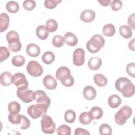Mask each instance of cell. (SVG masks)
Here are the masks:
<instances>
[{
  "mask_svg": "<svg viewBox=\"0 0 135 135\" xmlns=\"http://www.w3.org/2000/svg\"><path fill=\"white\" fill-rule=\"evenodd\" d=\"M23 7L27 11L33 10L36 6V3L33 0H25L23 3Z\"/></svg>",
  "mask_w": 135,
  "mask_h": 135,
  "instance_id": "ab89813d",
  "label": "cell"
},
{
  "mask_svg": "<svg viewBox=\"0 0 135 135\" xmlns=\"http://www.w3.org/2000/svg\"><path fill=\"white\" fill-rule=\"evenodd\" d=\"M22 120L21 122L20 129L22 130H25L29 128L30 126V121L27 117L23 115H21Z\"/></svg>",
  "mask_w": 135,
  "mask_h": 135,
  "instance_id": "b9f144b4",
  "label": "cell"
},
{
  "mask_svg": "<svg viewBox=\"0 0 135 135\" xmlns=\"http://www.w3.org/2000/svg\"><path fill=\"white\" fill-rule=\"evenodd\" d=\"M115 33V28L112 24H107L104 25L102 29L103 34L107 37L113 36Z\"/></svg>",
  "mask_w": 135,
  "mask_h": 135,
  "instance_id": "d4e9b609",
  "label": "cell"
},
{
  "mask_svg": "<svg viewBox=\"0 0 135 135\" xmlns=\"http://www.w3.org/2000/svg\"><path fill=\"white\" fill-rule=\"evenodd\" d=\"M10 56V52L8 49L5 46H1L0 47V62L6 60Z\"/></svg>",
  "mask_w": 135,
  "mask_h": 135,
  "instance_id": "74e56055",
  "label": "cell"
},
{
  "mask_svg": "<svg viewBox=\"0 0 135 135\" xmlns=\"http://www.w3.org/2000/svg\"><path fill=\"white\" fill-rule=\"evenodd\" d=\"M8 118L9 121L15 124H20L22 120V116L18 113H9Z\"/></svg>",
  "mask_w": 135,
  "mask_h": 135,
  "instance_id": "e575fe53",
  "label": "cell"
},
{
  "mask_svg": "<svg viewBox=\"0 0 135 135\" xmlns=\"http://www.w3.org/2000/svg\"><path fill=\"white\" fill-rule=\"evenodd\" d=\"M62 1L59 0H45L44 1V6L46 8L51 9L55 8Z\"/></svg>",
  "mask_w": 135,
  "mask_h": 135,
  "instance_id": "f35d334b",
  "label": "cell"
},
{
  "mask_svg": "<svg viewBox=\"0 0 135 135\" xmlns=\"http://www.w3.org/2000/svg\"><path fill=\"white\" fill-rule=\"evenodd\" d=\"M13 83L17 89L28 88V82L25 75L21 72L16 73L13 75Z\"/></svg>",
  "mask_w": 135,
  "mask_h": 135,
  "instance_id": "9c48e42d",
  "label": "cell"
},
{
  "mask_svg": "<svg viewBox=\"0 0 135 135\" xmlns=\"http://www.w3.org/2000/svg\"><path fill=\"white\" fill-rule=\"evenodd\" d=\"M101 59L98 57H91L88 62V66L89 68L92 70H98L101 67Z\"/></svg>",
  "mask_w": 135,
  "mask_h": 135,
  "instance_id": "ac0fdd59",
  "label": "cell"
},
{
  "mask_svg": "<svg viewBox=\"0 0 135 135\" xmlns=\"http://www.w3.org/2000/svg\"><path fill=\"white\" fill-rule=\"evenodd\" d=\"M93 80L94 83L99 87L105 86L108 83V80L104 75L98 73L94 75Z\"/></svg>",
  "mask_w": 135,
  "mask_h": 135,
  "instance_id": "44dd1931",
  "label": "cell"
},
{
  "mask_svg": "<svg viewBox=\"0 0 135 135\" xmlns=\"http://www.w3.org/2000/svg\"><path fill=\"white\" fill-rule=\"evenodd\" d=\"M52 43L55 47H61L64 43V37L60 35H56L52 38Z\"/></svg>",
  "mask_w": 135,
  "mask_h": 135,
  "instance_id": "d590c367",
  "label": "cell"
},
{
  "mask_svg": "<svg viewBox=\"0 0 135 135\" xmlns=\"http://www.w3.org/2000/svg\"><path fill=\"white\" fill-rule=\"evenodd\" d=\"M75 135H90V133L85 129L81 128H78L75 130L74 132Z\"/></svg>",
  "mask_w": 135,
  "mask_h": 135,
  "instance_id": "f6af8a7d",
  "label": "cell"
},
{
  "mask_svg": "<svg viewBox=\"0 0 135 135\" xmlns=\"http://www.w3.org/2000/svg\"><path fill=\"white\" fill-rule=\"evenodd\" d=\"M26 70L28 73L33 77L40 76L43 73V67L36 61H30L26 66Z\"/></svg>",
  "mask_w": 135,
  "mask_h": 135,
  "instance_id": "ba28073f",
  "label": "cell"
},
{
  "mask_svg": "<svg viewBox=\"0 0 135 135\" xmlns=\"http://www.w3.org/2000/svg\"><path fill=\"white\" fill-rule=\"evenodd\" d=\"M83 95L84 98L88 100H93L97 95V92L94 87L92 86H86L83 90Z\"/></svg>",
  "mask_w": 135,
  "mask_h": 135,
  "instance_id": "2e32d148",
  "label": "cell"
},
{
  "mask_svg": "<svg viewBox=\"0 0 135 135\" xmlns=\"http://www.w3.org/2000/svg\"><path fill=\"white\" fill-rule=\"evenodd\" d=\"M26 52L30 56L36 57L40 55L41 50L37 44L35 43H30L27 45Z\"/></svg>",
  "mask_w": 135,
  "mask_h": 135,
  "instance_id": "5bb4252c",
  "label": "cell"
},
{
  "mask_svg": "<svg viewBox=\"0 0 135 135\" xmlns=\"http://www.w3.org/2000/svg\"><path fill=\"white\" fill-rule=\"evenodd\" d=\"M126 70L127 73L132 78H134L135 76V69H134V63H130L128 64L126 66Z\"/></svg>",
  "mask_w": 135,
  "mask_h": 135,
  "instance_id": "7bdbcfd3",
  "label": "cell"
},
{
  "mask_svg": "<svg viewBox=\"0 0 135 135\" xmlns=\"http://www.w3.org/2000/svg\"><path fill=\"white\" fill-rule=\"evenodd\" d=\"M35 100L37 104H43L50 107L51 100L45 92L42 90H37L35 92Z\"/></svg>",
  "mask_w": 135,
  "mask_h": 135,
  "instance_id": "8fae6325",
  "label": "cell"
},
{
  "mask_svg": "<svg viewBox=\"0 0 135 135\" xmlns=\"http://www.w3.org/2000/svg\"><path fill=\"white\" fill-rule=\"evenodd\" d=\"M6 8L8 12L11 13H16L19 10L18 3L14 1H11L7 3Z\"/></svg>",
  "mask_w": 135,
  "mask_h": 135,
  "instance_id": "f1b7e54d",
  "label": "cell"
},
{
  "mask_svg": "<svg viewBox=\"0 0 135 135\" xmlns=\"http://www.w3.org/2000/svg\"><path fill=\"white\" fill-rule=\"evenodd\" d=\"M49 107L43 104H32L29 106L27 110V114L34 119H37L47 113Z\"/></svg>",
  "mask_w": 135,
  "mask_h": 135,
  "instance_id": "5b68a950",
  "label": "cell"
},
{
  "mask_svg": "<svg viewBox=\"0 0 135 135\" xmlns=\"http://www.w3.org/2000/svg\"><path fill=\"white\" fill-rule=\"evenodd\" d=\"M6 38L7 41L8 42V44L15 43L20 41L18 33L13 30L9 31L7 33L6 35Z\"/></svg>",
  "mask_w": 135,
  "mask_h": 135,
  "instance_id": "7402d4cb",
  "label": "cell"
},
{
  "mask_svg": "<svg viewBox=\"0 0 135 135\" xmlns=\"http://www.w3.org/2000/svg\"><path fill=\"white\" fill-rule=\"evenodd\" d=\"M55 60L54 54L51 51H47L44 53L42 56V60L46 64H50Z\"/></svg>",
  "mask_w": 135,
  "mask_h": 135,
  "instance_id": "4316f807",
  "label": "cell"
},
{
  "mask_svg": "<svg viewBox=\"0 0 135 135\" xmlns=\"http://www.w3.org/2000/svg\"><path fill=\"white\" fill-rule=\"evenodd\" d=\"M111 9L114 11L120 10L122 6V2L120 0H113L110 3Z\"/></svg>",
  "mask_w": 135,
  "mask_h": 135,
  "instance_id": "60d3db41",
  "label": "cell"
},
{
  "mask_svg": "<svg viewBox=\"0 0 135 135\" xmlns=\"http://www.w3.org/2000/svg\"><path fill=\"white\" fill-rule=\"evenodd\" d=\"M56 132L59 135H70L71 129L69 126L66 124H62L57 128Z\"/></svg>",
  "mask_w": 135,
  "mask_h": 135,
  "instance_id": "836d02e7",
  "label": "cell"
},
{
  "mask_svg": "<svg viewBox=\"0 0 135 135\" xmlns=\"http://www.w3.org/2000/svg\"><path fill=\"white\" fill-rule=\"evenodd\" d=\"M45 27L48 32L52 33L55 32L57 30L58 27V24L55 20L49 19L46 22Z\"/></svg>",
  "mask_w": 135,
  "mask_h": 135,
  "instance_id": "f546056e",
  "label": "cell"
},
{
  "mask_svg": "<svg viewBox=\"0 0 135 135\" xmlns=\"http://www.w3.org/2000/svg\"><path fill=\"white\" fill-rule=\"evenodd\" d=\"M115 87L117 90L120 92L124 97L129 98L134 94V85L126 77L118 79L115 83Z\"/></svg>",
  "mask_w": 135,
  "mask_h": 135,
  "instance_id": "6da1fadb",
  "label": "cell"
},
{
  "mask_svg": "<svg viewBox=\"0 0 135 135\" xmlns=\"http://www.w3.org/2000/svg\"><path fill=\"white\" fill-rule=\"evenodd\" d=\"M85 61V52L82 48L76 49L73 53V63L78 66L82 65Z\"/></svg>",
  "mask_w": 135,
  "mask_h": 135,
  "instance_id": "30bf717a",
  "label": "cell"
},
{
  "mask_svg": "<svg viewBox=\"0 0 135 135\" xmlns=\"http://www.w3.org/2000/svg\"><path fill=\"white\" fill-rule=\"evenodd\" d=\"M95 17V13L91 9H85L82 12L80 18L83 22L90 23L93 21Z\"/></svg>",
  "mask_w": 135,
  "mask_h": 135,
  "instance_id": "4fadbf2b",
  "label": "cell"
},
{
  "mask_svg": "<svg viewBox=\"0 0 135 135\" xmlns=\"http://www.w3.org/2000/svg\"><path fill=\"white\" fill-rule=\"evenodd\" d=\"M57 80H60L62 84L66 87H70L74 84V79L71 75L70 70L66 66L59 68L55 74Z\"/></svg>",
  "mask_w": 135,
  "mask_h": 135,
  "instance_id": "7a4b0ae2",
  "label": "cell"
},
{
  "mask_svg": "<svg viewBox=\"0 0 135 135\" xmlns=\"http://www.w3.org/2000/svg\"><path fill=\"white\" fill-rule=\"evenodd\" d=\"M64 39L65 43L71 46H75L78 43V38L76 36L71 32L66 33L64 36Z\"/></svg>",
  "mask_w": 135,
  "mask_h": 135,
  "instance_id": "d6986e66",
  "label": "cell"
},
{
  "mask_svg": "<svg viewBox=\"0 0 135 135\" xmlns=\"http://www.w3.org/2000/svg\"><path fill=\"white\" fill-rule=\"evenodd\" d=\"M93 118L89 112H82L79 116V121L81 123L86 125L91 123Z\"/></svg>",
  "mask_w": 135,
  "mask_h": 135,
  "instance_id": "484cf974",
  "label": "cell"
},
{
  "mask_svg": "<svg viewBox=\"0 0 135 135\" xmlns=\"http://www.w3.org/2000/svg\"><path fill=\"white\" fill-rule=\"evenodd\" d=\"M89 112L90 113L93 119L95 120H98L101 118L103 113L102 109L99 107H92Z\"/></svg>",
  "mask_w": 135,
  "mask_h": 135,
  "instance_id": "83f0119b",
  "label": "cell"
},
{
  "mask_svg": "<svg viewBox=\"0 0 135 135\" xmlns=\"http://www.w3.org/2000/svg\"><path fill=\"white\" fill-rule=\"evenodd\" d=\"M16 94L18 98L25 103H30L35 100V92L27 88L17 89Z\"/></svg>",
  "mask_w": 135,
  "mask_h": 135,
  "instance_id": "52a82bcc",
  "label": "cell"
},
{
  "mask_svg": "<svg viewBox=\"0 0 135 135\" xmlns=\"http://www.w3.org/2000/svg\"><path fill=\"white\" fill-rule=\"evenodd\" d=\"M128 46L131 50L134 51V38H133L130 41Z\"/></svg>",
  "mask_w": 135,
  "mask_h": 135,
  "instance_id": "c3c4849f",
  "label": "cell"
},
{
  "mask_svg": "<svg viewBox=\"0 0 135 135\" xmlns=\"http://www.w3.org/2000/svg\"><path fill=\"white\" fill-rule=\"evenodd\" d=\"M128 24L132 29H134V14H131L128 19Z\"/></svg>",
  "mask_w": 135,
  "mask_h": 135,
  "instance_id": "bcb514c9",
  "label": "cell"
},
{
  "mask_svg": "<svg viewBox=\"0 0 135 135\" xmlns=\"http://www.w3.org/2000/svg\"><path fill=\"white\" fill-rule=\"evenodd\" d=\"M13 76L10 72L7 71L2 73L0 76L1 85L4 86L10 85L13 83Z\"/></svg>",
  "mask_w": 135,
  "mask_h": 135,
  "instance_id": "9a60e30c",
  "label": "cell"
},
{
  "mask_svg": "<svg viewBox=\"0 0 135 135\" xmlns=\"http://www.w3.org/2000/svg\"><path fill=\"white\" fill-rule=\"evenodd\" d=\"M121 99L117 94H112L108 98V102L109 106L112 108H118L121 103Z\"/></svg>",
  "mask_w": 135,
  "mask_h": 135,
  "instance_id": "ffe728a7",
  "label": "cell"
},
{
  "mask_svg": "<svg viewBox=\"0 0 135 135\" xmlns=\"http://www.w3.org/2000/svg\"><path fill=\"white\" fill-rule=\"evenodd\" d=\"M105 40L103 36L100 34H95L86 43V49L91 53L98 52L104 46Z\"/></svg>",
  "mask_w": 135,
  "mask_h": 135,
  "instance_id": "3957f363",
  "label": "cell"
},
{
  "mask_svg": "<svg viewBox=\"0 0 135 135\" xmlns=\"http://www.w3.org/2000/svg\"><path fill=\"white\" fill-rule=\"evenodd\" d=\"M119 32L121 36L126 39L130 38L132 36L131 28L126 25H123L120 27Z\"/></svg>",
  "mask_w": 135,
  "mask_h": 135,
  "instance_id": "cb8c5ba5",
  "label": "cell"
},
{
  "mask_svg": "<svg viewBox=\"0 0 135 135\" xmlns=\"http://www.w3.org/2000/svg\"><path fill=\"white\" fill-rule=\"evenodd\" d=\"M99 132L102 135H111L112 134V129L109 124L103 123L99 127Z\"/></svg>",
  "mask_w": 135,
  "mask_h": 135,
  "instance_id": "8d00e7d4",
  "label": "cell"
},
{
  "mask_svg": "<svg viewBox=\"0 0 135 135\" xmlns=\"http://www.w3.org/2000/svg\"><path fill=\"white\" fill-rule=\"evenodd\" d=\"M25 59L22 55H16L14 56L12 59V63L13 65L17 67H20L23 66L25 63Z\"/></svg>",
  "mask_w": 135,
  "mask_h": 135,
  "instance_id": "4dcf8cb0",
  "label": "cell"
},
{
  "mask_svg": "<svg viewBox=\"0 0 135 135\" xmlns=\"http://www.w3.org/2000/svg\"><path fill=\"white\" fill-rule=\"evenodd\" d=\"M111 0H101V1H98V2L102 6H109L111 3Z\"/></svg>",
  "mask_w": 135,
  "mask_h": 135,
  "instance_id": "7dc6e473",
  "label": "cell"
},
{
  "mask_svg": "<svg viewBox=\"0 0 135 135\" xmlns=\"http://www.w3.org/2000/svg\"><path fill=\"white\" fill-rule=\"evenodd\" d=\"M64 120L66 122L71 123L74 122L76 118L75 112L72 110H68L64 113Z\"/></svg>",
  "mask_w": 135,
  "mask_h": 135,
  "instance_id": "d6a6232c",
  "label": "cell"
},
{
  "mask_svg": "<svg viewBox=\"0 0 135 135\" xmlns=\"http://www.w3.org/2000/svg\"><path fill=\"white\" fill-rule=\"evenodd\" d=\"M44 86L49 90H54L57 85V82L54 78L50 74L45 75L43 79Z\"/></svg>",
  "mask_w": 135,
  "mask_h": 135,
  "instance_id": "7c38bea8",
  "label": "cell"
},
{
  "mask_svg": "<svg viewBox=\"0 0 135 135\" xmlns=\"http://www.w3.org/2000/svg\"><path fill=\"white\" fill-rule=\"evenodd\" d=\"M132 113L131 107L128 105H124L117 112L114 116V121L119 125H123L127 120L130 118Z\"/></svg>",
  "mask_w": 135,
  "mask_h": 135,
  "instance_id": "277c9868",
  "label": "cell"
},
{
  "mask_svg": "<svg viewBox=\"0 0 135 135\" xmlns=\"http://www.w3.org/2000/svg\"><path fill=\"white\" fill-rule=\"evenodd\" d=\"M41 130L46 134H52L55 130V124L52 118L49 115L44 114L41 120Z\"/></svg>",
  "mask_w": 135,
  "mask_h": 135,
  "instance_id": "8992f818",
  "label": "cell"
},
{
  "mask_svg": "<svg viewBox=\"0 0 135 135\" xmlns=\"http://www.w3.org/2000/svg\"><path fill=\"white\" fill-rule=\"evenodd\" d=\"M9 25V16L5 13H2L0 16V32H3L7 30Z\"/></svg>",
  "mask_w": 135,
  "mask_h": 135,
  "instance_id": "e0dca14e",
  "label": "cell"
},
{
  "mask_svg": "<svg viewBox=\"0 0 135 135\" xmlns=\"http://www.w3.org/2000/svg\"><path fill=\"white\" fill-rule=\"evenodd\" d=\"M8 47H9V50L13 52H18L21 50V49L22 48L21 42L20 41H19L15 43L8 44Z\"/></svg>",
  "mask_w": 135,
  "mask_h": 135,
  "instance_id": "ee69618b",
  "label": "cell"
},
{
  "mask_svg": "<svg viewBox=\"0 0 135 135\" xmlns=\"http://www.w3.org/2000/svg\"><path fill=\"white\" fill-rule=\"evenodd\" d=\"M36 34L38 38L44 40L49 36V32L44 25H39L36 29Z\"/></svg>",
  "mask_w": 135,
  "mask_h": 135,
  "instance_id": "603a6c76",
  "label": "cell"
},
{
  "mask_svg": "<svg viewBox=\"0 0 135 135\" xmlns=\"http://www.w3.org/2000/svg\"><path fill=\"white\" fill-rule=\"evenodd\" d=\"M8 110L10 113H18L21 110V105L17 102H11L8 105Z\"/></svg>",
  "mask_w": 135,
  "mask_h": 135,
  "instance_id": "1f68e13d",
  "label": "cell"
}]
</instances>
